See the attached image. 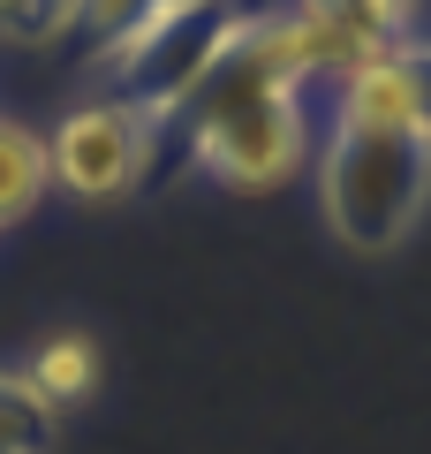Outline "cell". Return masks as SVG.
<instances>
[{
	"label": "cell",
	"mask_w": 431,
	"mask_h": 454,
	"mask_svg": "<svg viewBox=\"0 0 431 454\" xmlns=\"http://www.w3.org/2000/svg\"><path fill=\"white\" fill-rule=\"evenodd\" d=\"M431 205V137L325 129L318 152V212L325 235L356 258H386L416 235Z\"/></svg>",
	"instance_id": "1"
},
{
	"label": "cell",
	"mask_w": 431,
	"mask_h": 454,
	"mask_svg": "<svg viewBox=\"0 0 431 454\" xmlns=\"http://www.w3.org/2000/svg\"><path fill=\"white\" fill-rule=\"evenodd\" d=\"M167 145H175L197 175H212L220 190L265 197V190H287V182L310 167L318 129H310L303 91H280V98H250V106L182 121V129H167Z\"/></svg>",
	"instance_id": "2"
},
{
	"label": "cell",
	"mask_w": 431,
	"mask_h": 454,
	"mask_svg": "<svg viewBox=\"0 0 431 454\" xmlns=\"http://www.w3.org/2000/svg\"><path fill=\"white\" fill-rule=\"evenodd\" d=\"M160 152H167V129L144 106L106 91V98L68 106L46 129V175L76 205H114V197L144 190V182L160 175Z\"/></svg>",
	"instance_id": "3"
},
{
	"label": "cell",
	"mask_w": 431,
	"mask_h": 454,
	"mask_svg": "<svg viewBox=\"0 0 431 454\" xmlns=\"http://www.w3.org/2000/svg\"><path fill=\"white\" fill-rule=\"evenodd\" d=\"M318 76H349L364 61L409 53V0H287Z\"/></svg>",
	"instance_id": "4"
},
{
	"label": "cell",
	"mask_w": 431,
	"mask_h": 454,
	"mask_svg": "<svg viewBox=\"0 0 431 454\" xmlns=\"http://www.w3.org/2000/svg\"><path fill=\"white\" fill-rule=\"evenodd\" d=\"M333 129H379V137H424L431 129V68L416 53H386L349 76H333Z\"/></svg>",
	"instance_id": "5"
},
{
	"label": "cell",
	"mask_w": 431,
	"mask_h": 454,
	"mask_svg": "<svg viewBox=\"0 0 431 454\" xmlns=\"http://www.w3.org/2000/svg\"><path fill=\"white\" fill-rule=\"evenodd\" d=\"M23 379H31L38 394H46L53 409H83L98 394V379H106V364H98V340L91 333H76V325H61V333H46L31 348V364H23Z\"/></svg>",
	"instance_id": "6"
},
{
	"label": "cell",
	"mask_w": 431,
	"mask_h": 454,
	"mask_svg": "<svg viewBox=\"0 0 431 454\" xmlns=\"http://www.w3.org/2000/svg\"><path fill=\"white\" fill-rule=\"evenodd\" d=\"M53 197V175H46V137L16 114H0V235L23 227L38 205Z\"/></svg>",
	"instance_id": "7"
},
{
	"label": "cell",
	"mask_w": 431,
	"mask_h": 454,
	"mask_svg": "<svg viewBox=\"0 0 431 454\" xmlns=\"http://www.w3.org/2000/svg\"><path fill=\"white\" fill-rule=\"evenodd\" d=\"M61 409L23 379V364H0V454H53Z\"/></svg>",
	"instance_id": "8"
},
{
	"label": "cell",
	"mask_w": 431,
	"mask_h": 454,
	"mask_svg": "<svg viewBox=\"0 0 431 454\" xmlns=\"http://www.w3.org/2000/svg\"><path fill=\"white\" fill-rule=\"evenodd\" d=\"M76 38V0H0V46H61Z\"/></svg>",
	"instance_id": "9"
},
{
	"label": "cell",
	"mask_w": 431,
	"mask_h": 454,
	"mask_svg": "<svg viewBox=\"0 0 431 454\" xmlns=\"http://www.w3.org/2000/svg\"><path fill=\"white\" fill-rule=\"evenodd\" d=\"M409 53L431 61V0H409Z\"/></svg>",
	"instance_id": "10"
},
{
	"label": "cell",
	"mask_w": 431,
	"mask_h": 454,
	"mask_svg": "<svg viewBox=\"0 0 431 454\" xmlns=\"http://www.w3.org/2000/svg\"><path fill=\"white\" fill-rule=\"evenodd\" d=\"M424 68H431V61H424ZM424 137H431V129H424Z\"/></svg>",
	"instance_id": "11"
}]
</instances>
